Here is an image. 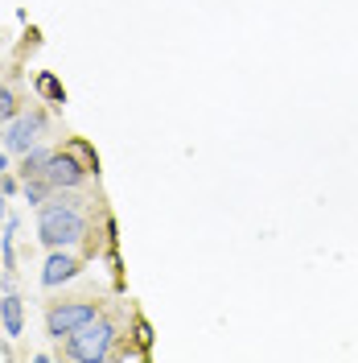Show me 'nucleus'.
<instances>
[{
    "mask_svg": "<svg viewBox=\"0 0 358 363\" xmlns=\"http://www.w3.org/2000/svg\"><path fill=\"white\" fill-rule=\"evenodd\" d=\"M0 326H4V335H8V339H17V335L25 330V306H21V297H17V294L0 297Z\"/></svg>",
    "mask_w": 358,
    "mask_h": 363,
    "instance_id": "0eeeda50",
    "label": "nucleus"
},
{
    "mask_svg": "<svg viewBox=\"0 0 358 363\" xmlns=\"http://www.w3.org/2000/svg\"><path fill=\"white\" fill-rule=\"evenodd\" d=\"M87 165L74 157V153H54V157L45 161V169L37 174V178H45L54 190H74V186H83L87 182Z\"/></svg>",
    "mask_w": 358,
    "mask_h": 363,
    "instance_id": "20e7f679",
    "label": "nucleus"
},
{
    "mask_svg": "<svg viewBox=\"0 0 358 363\" xmlns=\"http://www.w3.org/2000/svg\"><path fill=\"white\" fill-rule=\"evenodd\" d=\"M50 157H54V149H37V145H33V149L25 153V161H21V178H37Z\"/></svg>",
    "mask_w": 358,
    "mask_h": 363,
    "instance_id": "6e6552de",
    "label": "nucleus"
},
{
    "mask_svg": "<svg viewBox=\"0 0 358 363\" xmlns=\"http://www.w3.org/2000/svg\"><path fill=\"white\" fill-rule=\"evenodd\" d=\"M95 318H99V306H95V301H58V306H50V314H45V330H50L54 339H70L74 330H83Z\"/></svg>",
    "mask_w": 358,
    "mask_h": 363,
    "instance_id": "7ed1b4c3",
    "label": "nucleus"
},
{
    "mask_svg": "<svg viewBox=\"0 0 358 363\" xmlns=\"http://www.w3.org/2000/svg\"><path fill=\"white\" fill-rule=\"evenodd\" d=\"M0 174H8V157L4 153H0Z\"/></svg>",
    "mask_w": 358,
    "mask_h": 363,
    "instance_id": "f8f14e48",
    "label": "nucleus"
},
{
    "mask_svg": "<svg viewBox=\"0 0 358 363\" xmlns=\"http://www.w3.org/2000/svg\"><path fill=\"white\" fill-rule=\"evenodd\" d=\"M37 95L54 99V104H62V99H67V91H62V83H58L54 74H37Z\"/></svg>",
    "mask_w": 358,
    "mask_h": 363,
    "instance_id": "1a4fd4ad",
    "label": "nucleus"
},
{
    "mask_svg": "<svg viewBox=\"0 0 358 363\" xmlns=\"http://www.w3.org/2000/svg\"><path fill=\"white\" fill-rule=\"evenodd\" d=\"M112 342H115V326L103 322V318H95V322H87L83 330H74L67 339V355L79 363H99L112 355Z\"/></svg>",
    "mask_w": 358,
    "mask_h": 363,
    "instance_id": "f03ea898",
    "label": "nucleus"
},
{
    "mask_svg": "<svg viewBox=\"0 0 358 363\" xmlns=\"http://www.w3.org/2000/svg\"><path fill=\"white\" fill-rule=\"evenodd\" d=\"M17 116V95L13 87H0V120H13Z\"/></svg>",
    "mask_w": 358,
    "mask_h": 363,
    "instance_id": "9b49d317",
    "label": "nucleus"
},
{
    "mask_svg": "<svg viewBox=\"0 0 358 363\" xmlns=\"http://www.w3.org/2000/svg\"><path fill=\"white\" fill-rule=\"evenodd\" d=\"M79 272H83V264H79L70 252L54 248V252H50V260H45V269H42V285H45V289H58L62 281H74Z\"/></svg>",
    "mask_w": 358,
    "mask_h": 363,
    "instance_id": "423d86ee",
    "label": "nucleus"
},
{
    "mask_svg": "<svg viewBox=\"0 0 358 363\" xmlns=\"http://www.w3.org/2000/svg\"><path fill=\"white\" fill-rule=\"evenodd\" d=\"M37 240L45 248H70L87 240V215L74 199H50L37 215Z\"/></svg>",
    "mask_w": 358,
    "mask_h": 363,
    "instance_id": "f257e3e1",
    "label": "nucleus"
},
{
    "mask_svg": "<svg viewBox=\"0 0 358 363\" xmlns=\"http://www.w3.org/2000/svg\"><path fill=\"white\" fill-rule=\"evenodd\" d=\"M45 128V116L42 112H25V116H13V124L4 128V149L8 153H29L33 145H37V136Z\"/></svg>",
    "mask_w": 358,
    "mask_h": 363,
    "instance_id": "39448f33",
    "label": "nucleus"
},
{
    "mask_svg": "<svg viewBox=\"0 0 358 363\" xmlns=\"http://www.w3.org/2000/svg\"><path fill=\"white\" fill-rule=\"evenodd\" d=\"M17 219H8V227H4V272H13V244H17Z\"/></svg>",
    "mask_w": 358,
    "mask_h": 363,
    "instance_id": "9d476101",
    "label": "nucleus"
}]
</instances>
